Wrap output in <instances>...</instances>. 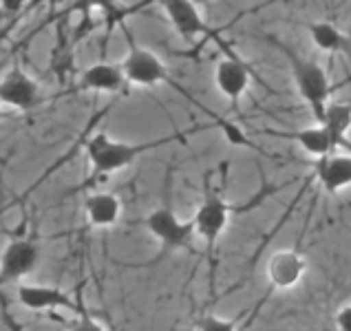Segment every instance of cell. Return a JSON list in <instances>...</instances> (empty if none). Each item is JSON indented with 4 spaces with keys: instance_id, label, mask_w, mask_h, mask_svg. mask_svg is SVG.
Listing matches in <instances>:
<instances>
[{
    "instance_id": "obj_19",
    "label": "cell",
    "mask_w": 351,
    "mask_h": 331,
    "mask_svg": "<svg viewBox=\"0 0 351 331\" xmlns=\"http://www.w3.org/2000/svg\"><path fill=\"white\" fill-rule=\"evenodd\" d=\"M71 331H106L102 323H97L93 316H88L84 312V307H80V316L71 325Z\"/></svg>"
},
{
    "instance_id": "obj_6",
    "label": "cell",
    "mask_w": 351,
    "mask_h": 331,
    "mask_svg": "<svg viewBox=\"0 0 351 331\" xmlns=\"http://www.w3.org/2000/svg\"><path fill=\"white\" fill-rule=\"evenodd\" d=\"M162 9L166 18L170 20V25L175 27V32L182 36L186 42H193L197 38L217 40L221 36L217 29H213L206 23L202 9H199L193 0H164Z\"/></svg>"
},
{
    "instance_id": "obj_24",
    "label": "cell",
    "mask_w": 351,
    "mask_h": 331,
    "mask_svg": "<svg viewBox=\"0 0 351 331\" xmlns=\"http://www.w3.org/2000/svg\"><path fill=\"white\" fill-rule=\"evenodd\" d=\"M320 331H338L336 327H325V329H320Z\"/></svg>"
},
{
    "instance_id": "obj_10",
    "label": "cell",
    "mask_w": 351,
    "mask_h": 331,
    "mask_svg": "<svg viewBox=\"0 0 351 331\" xmlns=\"http://www.w3.org/2000/svg\"><path fill=\"white\" fill-rule=\"evenodd\" d=\"M307 260L298 249H278L267 260V280L272 289H292L305 276Z\"/></svg>"
},
{
    "instance_id": "obj_23",
    "label": "cell",
    "mask_w": 351,
    "mask_h": 331,
    "mask_svg": "<svg viewBox=\"0 0 351 331\" xmlns=\"http://www.w3.org/2000/svg\"><path fill=\"white\" fill-rule=\"evenodd\" d=\"M7 117V110L3 108V106H0V119H5Z\"/></svg>"
},
{
    "instance_id": "obj_21",
    "label": "cell",
    "mask_w": 351,
    "mask_h": 331,
    "mask_svg": "<svg viewBox=\"0 0 351 331\" xmlns=\"http://www.w3.org/2000/svg\"><path fill=\"white\" fill-rule=\"evenodd\" d=\"M3 320H5V325L9 327V331H23V327L18 325V320L7 312V309L3 307Z\"/></svg>"
},
{
    "instance_id": "obj_8",
    "label": "cell",
    "mask_w": 351,
    "mask_h": 331,
    "mask_svg": "<svg viewBox=\"0 0 351 331\" xmlns=\"http://www.w3.org/2000/svg\"><path fill=\"white\" fill-rule=\"evenodd\" d=\"M43 102V88L36 79L20 66L9 69V73L0 79V106L16 110H32Z\"/></svg>"
},
{
    "instance_id": "obj_3",
    "label": "cell",
    "mask_w": 351,
    "mask_h": 331,
    "mask_svg": "<svg viewBox=\"0 0 351 331\" xmlns=\"http://www.w3.org/2000/svg\"><path fill=\"white\" fill-rule=\"evenodd\" d=\"M173 139L177 137H164V139H157V142H144V144H130V142H119V139L108 137L106 133H97L88 139V144H86V159L95 175H113L128 168L135 159L146 155L148 150L170 144Z\"/></svg>"
},
{
    "instance_id": "obj_1",
    "label": "cell",
    "mask_w": 351,
    "mask_h": 331,
    "mask_svg": "<svg viewBox=\"0 0 351 331\" xmlns=\"http://www.w3.org/2000/svg\"><path fill=\"white\" fill-rule=\"evenodd\" d=\"M272 42L287 58L289 71H292L294 84L298 88V95L303 97L307 108L312 110L316 124H323L325 110L332 104V91H334L332 79H329L323 64L314 58H303L300 53L292 51L289 47H285L283 42H278V40H272Z\"/></svg>"
},
{
    "instance_id": "obj_12",
    "label": "cell",
    "mask_w": 351,
    "mask_h": 331,
    "mask_svg": "<svg viewBox=\"0 0 351 331\" xmlns=\"http://www.w3.org/2000/svg\"><path fill=\"white\" fill-rule=\"evenodd\" d=\"M77 84L82 91L93 93H119L128 84L119 62H97L84 69Z\"/></svg>"
},
{
    "instance_id": "obj_22",
    "label": "cell",
    "mask_w": 351,
    "mask_h": 331,
    "mask_svg": "<svg viewBox=\"0 0 351 331\" xmlns=\"http://www.w3.org/2000/svg\"><path fill=\"white\" fill-rule=\"evenodd\" d=\"M0 7H3L5 12L14 14V12H20L25 5H23V0H5V3H0Z\"/></svg>"
},
{
    "instance_id": "obj_13",
    "label": "cell",
    "mask_w": 351,
    "mask_h": 331,
    "mask_svg": "<svg viewBox=\"0 0 351 331\" xmlns=\"http://www.w3.org/2000/svg\"><path fill=\"white\" fill-rule=\"evenodd\" d=\"M314 175L329 195H338L340 190L351 186V155H329L316 159Z\"/></svg>"
},
{
    "instance_id": "obj_15",
    "label": "cell",
    "mask_w": 351,
    "mask_h": 331,
    "mask_svg": "<svg viewBox=\"0 0 351 331\" xmlns=\"http://www.w3.org/2000/svg\"><path fill=\"white\" fill-rule=\"evenodd\" d=\"M272 135H278V137H285V139H292V142H296L300 148L305 150L307 155H312L316 159H323V157H329L334 155V142H332V135L327 133L325 126L320 124H314V126H305V128H298L294 130V133H280V130H276V133Z\"/></svg>"
},
{
    "instance_id": "obj_5",
    "label": "cell",
    "mask_w": 351,
    "mask_h": 331,
    "mask_svg": "<svg viewBox=\"0 0 351 331\" xmlns=\"http://www.w3.org/2000/svg\"><path fill=\"white\" fill-rule=\"evenodd\" d=\"M124 34L128 38V53L124 56V60L119 62L124 71V77L128 84L135 86H144V88H153L157 84H168L173 82L168 73V66L162 62V58L157 53H153L150 49L139 47L130 34L124 29Z\"/></svg>"
},
{
    "instance_id": "obj_18",
    "label": "cell",
    "mask_w": 351,
    "mask_h": 331,
    "mask_svg": "<svg viewBox=\"0 0 351 331\" xmlns=\"http://www.w3.org/2000/svg\"><path fill=\"white\" fill-rule=\"evenodd\" d=\"M197 331H239V325H237V320H226V318L208 314L199 320Z\"/></svg>"
},
{
    "instance_id": "obj_20",
    "label": "cell",
    "mask_w": 351,
    "mask_h": 331,
    "mask_svg": "<svg viewBox=\"0 0 351 331\" xmlns=\"http://www.w3.org/2000/svg\"><path fill=\"white\" fill-rule=\"evenodd\" d=\"M336 329L338 331H351V303L345 305L336 314Z\"/></svg>"
},
{
    "instance_id": "obj_2",
    "label": "cell",
    "mask_w": 351,
    "mask_h": 331,
    "mask_svg": "<svg viewBox=\"0 0 351 331\" xmlns=\"http://www.w3.org/2000/svg\"><path fill=\"white\" fill-rule=\"evenodd\" d=\"M274 190H276L274 186L263 190L261 195L252 197V201H250L247 206H232L230 201H226L217 188H213V184L206 182L204 201H202V206L197 208V212L193 217L195 234L206 241L208 249H213L215 243L219 241V236L223 234V230H226L228 221H230V214H232V212H245V210H252V208L261 206L269 195L274 193Z\"/></svg>"
},
{
    "instance_id": "obj_16",
    "label": "cell",
    "mask_w": 351,
    "mask_h": 331,
    "mask_svg": "<svg viewBox=\"0 0 351 331\" xmlns=\"http://www.w3.org/2000/svg\"><path fill=\"white\" fill-rule=\"evenodd\" d=\"M327 128V133L332 135V142L338 148H347L351 150V142H349V128H351V104L345 102H332L325 110L323 124Z\"/></svg>"
},
{
    "instance_id": "obj_11",
    "label": "cell",
    "mask_w": 351,
    "mask_h": 331,
    "mask_svg": "<svg viewBox=\"0 0 351 331\" xmlns=\"http://www.w3.org/2000/svg\"><path fill=\"white\" fill-rule=\"evenodd\" d=\"M18 300L29 312H49V309H77V303L64 289L51 285H18Z\"/></svg>"
},
{
    "instance_id": "obj_9",
    "label": "cell",
    "mask_w": 351,
    "mask_h": 331,
    "mask_svg": "<svg viewBox=\"0 0 351 331\" xmlns=\"http://www.w3.org/2000/svg\"><path fill=\"white\" fill-rule=\"evenodd\" d=\"M40 258V247L32 238H14L0 254V285L18 283L34 272Z\"/></svg>"
},
{
    "instance_id": "obj_7",
    "label": "cell",
    "mask_w": 351,
    "mask_h": 331,
    "mask_svg": "<svg viewBox=\"0 0 351 331\" xmlns=\"http://www.w3.org/2000/svg\"><path fill=\"white\" fill-rule=\"evenodd\" d=\"M252 79H258L254 69L250 66L239 53L223 56V60H219V64L215 69V84L219 88V93H221L223 97H228L230 102H232V106H237L239 99L245 95ZM258 82L267 88V84L263 82V79H258Z\"/></svg>"
},
{
    "instance_id": "obj_17",
    "label": "cell",
    "mask_w": 351,
    "mask_h": 331,
    "mask_svg": "<svg viewBox=\"0 0 351 331\" xmlns=\"http://www.w3.org/2000/svg\"><path fill=\"white\" fill-rule=\"evenodd\" d=\"M309 36H312L314 45L325 53H340L347 51L349 38L340 32V29L329 23V20H318V23H309Z\"/></svg>"
},
{
    "instance_id": "obj_14",
    "label": "cell",
    "mask_w": 351,
    "mask_h": 331,
    "mask_svg": "<svg viewBox=\"0 0 351 331\" xmlns=\"http://www.w3.org/2000/svg\"><path fill=\"white\" fill-rule=\"evenodd\" d=\"M84 214L91 228H111L122 214V201L111 193H93L84 199Z\"/></svg>"
},
{
    "instance_id": "obj_4",
    "label": "cell",
    "mask_w": 351,
    "mask_h": 331,
    "mask_svg": "<svg viewBox=\"0 0 351 331\" xmlns=\"http://www.w3.org/2000/svg\"><path fill=\"white\" fill-rule=\"evenodd\" d=\"M146 228L153 234L159 245H162V254L177 252V249H190L193 247L195 223L193 219H179L177 212L168 204L155 208L153 212L146 217Z\"/></svg>"
}]
</instances>
